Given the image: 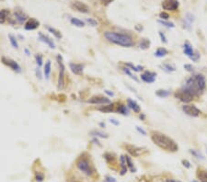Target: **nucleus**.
Segmentation results:
<instances>
[{"instance_id": "obj_1", "label": "nucleus", "mask_w": 207, "mask_h": 182, "mask_svg": "<svg viewBox=\"0 0 207 182\" xmlns=\"http://www.w3.org/2000/svg\"><path fill=\"white\" fill-rule=\"evenodd\" d=\"M205 87H206L205 77L201 74H196L187 79L186 83L184 84L182 88L188 90L190 93H191L195 98V97H199L203 92Z\"/></svg>"}, {"instance_id": "obj_2", "label": "nucleus", "mask_w": 207, "mask_h": 182, "mask_svg": "<svg viewBox=\"0 0 207 182\" xmlns=\"http://www.w3.org/2000/svg\"><path fill=\"white\" fill-rule=\"evenodd\" d=\"M151 139L153 143L157 145L159 148L165 150L168 152H177L179 150V146L176 142L166 134H163L158 132H152L151 133Z\"/></svg>"}, {"instance_id": "obj_3", "label": "nucleus", "mask_w": 207, "mask_h": 182, "mask_svg": "<svg viewBox=\"0 0 207 182\" xmlns=\"http://www.w3.org/2000/svg\"><path fill=\"white\" fill-rule=\"evenodd\" d=\"M104 37L110 42L122 47H132L135 45V42L131 35L126 33L115 32V31H105Z\"/></svg>"}, {"instance_id": "obj_4", "label": "nucleus", "mask_w": 207, "mask_h": 182, "mask_svg": "<svg viewBox=\"0 0 207 182\" xmlns=\"http://www.w3.org/2000/svg\"><path fill=\"white\" fill-rule=\"evenodd\" d=\"M86 153L82 154L75 162V166H77L78 169L80 170L83 174H85L88 177H93L96 173L95 167L91 162V160Z\"/></svg>"}, {"instance_id": "obj_5", "label": "nucleus", "mask_w": 207, "mask_h": 182, "mask_svg": "<svg viewBox=\"0 0 207 182\" xmlns=\"http://www.w3.org/2000/svg\"><path fill=\"white\" fill-rule=\"evenodd\" d=\"M56 62L59 66V76L57 81V88L58 90H62L65 87V66L64 63V60L61 55H56Z\"/></svg>"}, {"instance_id": "obj_6", "label": "nucleus", "mask_w": 207, "mask_h": 182, "mask_svg": "<svg viewBox=\"0 0 207 182\" xmlns=\"http://www.w3.org/2000/svg\"><path fill=\"white\" fill-rule=\"evenodd\" d=\"M174 96H175L176 99H180V101H182L184 103H189L194 99V96L191 93H190L188 90L183 88L177 90L175 92V94H174Z\"/></svg>"}, {"instance_id": "obj_7", "label": "nucleus", "mask_w": 207, "mask_h": 182, "mask_svg": "<svg viewBox=\"0 0 207 182\" xmlns=\"http://www.w3.org/2000/svg\"><path fill=\"white\" fill-rule=\"evenodd\" d=\"M1 62L6 66L9 67L12 71H14L16 73H21V67L15 60H13L11 58H7V57H2Z\"/></svg>"}, {"instance_id": "obj_8", "label": "nucleus", "mask_w": 207, "mask_h": 182, "mask_svg": "<svg viewBox=\"0 0 207 182\" xmlns=\"http://www.w3.org/2000/svg\"><path fill=\"white\" fill-rule=\"evenodd\" d=\"M71 7L75 10V11L78 12H80V13H83V14H88L89 13V7L81 2V1H74L71 3Z\"/></svg>"}, {"instance_id": "obj_9", "label": "nucleus", "mask_w": 207, "mask_h": 182, "mask_svg": "<svg viewBox=\"0 0 207 182\" xmlns=\"http://www.w3.org/2000/svg\"><path fill=\"white\" fill-rule=\"evenodd\" d=\"M86 102L89 104H94V105H106L112 103L111 99H108L103 96H93L89 99L86 100Z\"/></svg>"}, {"instance_id": "obj_10", "label": "nucleus", "mask_w": 207, "mask_h": 182, "mask_svg": "<svg viewBox=\"0 0 207 182\" xmlns=\"http://www.w3.org/2000/svg\"><path fill=\"white\" fill-rule=\"evenodd\" d=\"M182 111L191 117H198L201 113V111L194 105H184L182 106Z\"/></svg>"}, {"instance_id": "obj_11", "label": "nucleus", "mask_w": 207, "mask_h": 182, "mask_svg": "<svg viewBox=\"0 0 207 182\" xmlns=\"http://www.w3.org/2000/svg\"><path fill=\"white\" fill-rule=\"evenodd\" d=\"M179 1L178 0H163L162 7L165 10L169 11H175L179 7Z\"/></svg>"}, {"instance_id": "obj_12", "label": "nucleus", "mask_w": 207, "mask_h": 182, "mask_svg": "<svg viewBox=\"0 0 207 182\" xmlns=\"http://www.w3.org/2000/svg\"><path fill=\"white\" fill-rule=\"evenodd\" d=\"M14 19L16 22L18 24H25L27 20L29 19L28 15L23 12V10L21 9H15L14 11Z\"/></svg>"}, {"instance_id": "obj_13", "label": "nucleus", "mask_w": 207, "mask_h": 182, "mask_svg": "<svg viewBox=\"0 0 207 182\" xmlns=\"http://www.w3.org/2000/svg\"><path fill=\"white\" fill-rule=\"evenodd\" d=\"M124 146H125V149L127 150V152L132 156L138 157V156L143 155V152H144L143 148L136 147V146L132 145V144H125Z\"/></svg>"}, {"instance_id": "obj_14", "label": "nucleus", "mask_w": 207, "mask_h": 182, "mask_svg": "<svg viewBox=\"0 0 207 182\" xmlns=\"http://www.w3.org/2000/svg\"><path fill=\"white\" fill-rule=\"evenodd\" d=\"M156 77H157V73L151 71H146L145 73L141 74V79L147 84H151L156 81Z\"/></svg>"}, {"instance_id": "obj_15", "label": "nucleus", "mask_w": 207, "mask_h": 182, "mask_svg": "<svg viewBox=\"0 0 207 182\" xmlns=\"http://www.w3.org/2000/svg\"><path fill=\"white\" fill-rule=\"evenodd\" d=\"M194 20H195V18H194V16L191 13H190V12L186 13V15H185V17H184V18L182 20L183 27L186 29H188V30H191V27H192V23L194 22Z\"/></svg>"}, {"instance_id": "obj_16", "label": "nucleus", "mask_w": 207, "mask_h": 182, "mask_svg": "<svg viewBox=\"0 0 207 182\" xmlns=\"http://www.w3.org/2000/svg\"><path fill=\"white\" fill-rule=\"evenodd\" d=\"M69 68L72 71V73L75 74H77V76H82V74H83L84 65H82V63H69Z\"/></svg>"}, {"instance_id": "obj_17", "label": "nucleus", "mask_w": 207, "mask_h": 182, "mask_svg": "<svg viewBox=\"0 0 207 182\" xmlns=\"http://www.w3.org/2000/svg\"><path fill=\"white\" fill-rule=\"evenodd\" d=\"M39 26H40L39 21L36 18H31L27 20V22L24 25V29L26 30H33V29H36Z\"/></svg>"}, {"instance_id": "obj_18", "label": "nucleus", "mask_w": 207, "mask_h": 182, "mask_svg": "<svg viewBox=\"0 0 207 182\" xmlns=\"http://www.w3.org/2000/svg\"><path fill=\"white\" fill-rule=\"evenodd\" d=\"M39 38L41 40V41L44 42L45 44H47L51 49H54L55 48V44H54V42L52 41V40H51L48 36H46L45 34H43L41 32H39Z\"/></svg>"}, {"instance_id": "obj_19", "label": "nucleus", "mask_w": 207, "mask_h": 182, "mask_svg": "<svg viewBox=\"0 0 207 182\" xmlns=\"http://www.w3.org/2000/svg\"><path fill=\"white\" fill-rule=\"evenodd\" d=\"M115 107H116V103H110V104H106V105L100 107V108H98V111L104 112V113L113 112V111H116Z\"/></svg>"}, {"instance_id": "obj_20", "label": "nucleus", "mask_w": 207, "mask_h": 182, "mask_svg": "<svg viewBox=\"0 0 207 182\" xmlns=\"http://www.w3.org/2000/svg\"><path fill=\"white\" fill-rule=\"evenodd\" d=\"M120 166H121V174L122 176L125 175L126 172H127V163H126V158H125V155H122L121 156H120Z\"/></svg>"}, {"instance_id": "obj_21", "label": "nucleus", "mask_w": 207, "mask_h": 182, "mask_svg": "<svg viewBox=\"0 0 207 182\" xmlns=\"http://www.w3.org/2000/svg\"><path fill=\"white\" fill-rule=\"evenodd\" d=\"M127 106L129 107L130 109H132L135 113H139L141 111V108L140 106L136 103V101L131 99H127Z\"/></svg>"}, {"instance_id": "obj_22", "label": "nucleus", "mask_w": 207, "mask_h": 182, "mask_svg": "<svg viewBox=\"0 0 207 182\" xmlns=\"http://www.w3.org/2000/svg\"><path fill=\"white\" fill-rule=\"evenodd\" d=\"M183 52H184L185 55H186L187 56H189V57H191L193 55V53H194L192 46H191V44L190 43L189 41H185L184 42V44H183Z\"/></svg>"}, {"instance_id": "obj_23", "label": "nucleus", "mask_w": 207, "mask_h": 182, "mask_svg": "<svg viewBox=\"0 0 207 182\" xmlns=\"http://www.w3.org/2000/svg\"><path fill=\"white\" fill-rule=\"evenodd\" d=\"M104 159L109 165H115L116 164V155L112 153H105L103 155Z\"/></svg>"}, {"instance_id": "obj_24", "label": "nucleus", "mask_w": 207, "mask_h": 182, "mask_svg": "<svg viewBox=\"0 0 207 182\" xmlns=\"http://www.w3.org/2000/svg\"><path fill=\"white\" fill-rule=\"evenodd\" d=\"M51 71H52V63L51 61H47L45 63L44 66H43V73H44V76L46 79L50 78V74H51Z\"/></svg>"}, {"instance_id": "obj_25", "label": "nucleus", "mask_w": 207, "mask_h": 182, "mask_svg": "<svg viewBox=\"0 0 207 182\" xmlns=\"http://www.w3.org/2000/svg\"><path fill=\"white\" fill-rule=\"evenodd\" d=\"M9 17L8 9H1L0 10V24H4Z\"/></svg>"}, {"instance_id": "obj_26", "label": "nucleus", "mask_w": 207, "mask_h": 182, "mask_svg": "<svg viewBox=\"0 0 207 182\" xmlns=\"http://www.w3.org/2000/svg\"><path fill=\"white\" fill-rule=\"evenodd\" d=\"M151 45V41L148 39H142L139 42V48L141 50H147Z\"/></svg>"}, {"instance_id": "obj_27", "label": "nucleus", "mask_w": 207, "mask_h": 182, "mask_svg": "<svg viewBox=\"0 0 207 182\" xmlns=\"http://www.w3.org/2000/svg\"><path fill=\"white\" fill-rule=\"evenodd\" d=\"M169 53V51L164 48V47H160L158 48L156 52H155V56L158 57V58H162V57H164L166 56Z\"/></svg>"}, {"instance_id": "obj_28", "label": "nucleus", "mask_w": 207, "mask_h": 182, "mask_svg": "<svg viewBox=\"0 0 207 182\" xmlns=\"http://www.w3.org/2000/svg\"><path fill=\"white\" fill-rule=\"evenodd\" d=\"M197 178L201 182H207V171L203 169L197 170Z\"/></svg>"}, {"instance_id": "obj_29", "label": "nucleus", "mask_w": 207, "mask_h": 182, "mask_svg": "<svg viewBox=\"0 0 207 182\" xmlns=\"http://www.w3.org/2000/svg\"><path fill=\"white\" fill-rule=\"evenodd\" d=\"M90 135L94 136V137H101V138H108L109 135L105 133H103L102 131H99V130H93L89 133Z\"/></svg>"}, {"instance_id": "obj_30", "label": "nucleus", "mask_w": 207, "mask_h": 182, "mask_svg": "<svg viewBox=\"0 0 207 182\" xmlns=\"http://www.w3.org/2000/svg\"><path fill=\"white\" fill-rule=\"evenodd\" d=\"M162 68L164 69L166 72L168 73H171V72H175L176 71V67L174 65H172V63H165L162 65Z\"/></svg>"}, {"instance_id": "obj_31", "label": "nucleus", "mask_w": 207, "mask_h": 182, "mask_svg": "<svg viewBox=\"0 0 207 182\" xmlns=\"http://www.w3.org/2000/svg\"><path fill=\"white\" fill-rule=\"evenodd\" d=\"M46 29H48L49 32H51L54 37L57 38V39H62V34L59 30H57L56 29H54L52 27H50V26H46Z\"/></svg>"}, {"instance_id": "obj_32", "label": "nucleus", "mask_w": 207, "mask_h": 182, "mask_svg": "<svg viewBox=\"0 0 207 182\" xmlns=\"http://www.w3.org/2000/svg\"><path fill=\"white\" fill-rule=\"evenodd\" d=\"M70 22L72 25H74L75 27H78V28H83L85 26V22L83 20H80L78 18H72L70 19Z\"/></svg>"}, {"instance_id": "obj_33", "label": "nucleus", "mask_w": 207, "mask_h": 182, "mask_svg": "<svg viewBox=\"0 0 207 182\" xmlns=\"http://www.w3.org/2000/svg\"><path fill=\"white\" fill-rule=\"evenodd\" d=\"M125 158H126V163H127L128 168H129L131 171H132L133 173L135 172L136 168H135V165H134V163H133V161H132V158H131L129 155H125Z\"/></svg>"}, {"instance_id": "obj_34", "label": "nucleus", "mask_w": 207, "mask_h": 182, "mask_svg": "<svg viewBox=\"0 0 207 182\" xmlns=\"http://www.w3.org/2000/svg\"><path fill=\"white\" fill-rule=\"evenodd\" d=\"M156 95L159 98H167L170 95V91L166 89H158L156 91Z\"/></svg>"}, {"instance_id": "obj_35", "label": "nucleus", "mask_w": 207, "mask_h": 182, "mask_svg": "<svg viewBox=\"0 0 207 182\" xmlns=\"http://www.w3.org/2000/svg\"><path fill=\"white\" fill-rule=\"evenodd\" d=\"M116 111H118L120 114H122V115H125V116L129 115V110L125 105H119Z\"/></svg>"}, {"instance_id": "obj_36", "label": "nucleus", "mask_w": 207, "mask_h": 182, "mask_svg": "<svg viewBox=\"0 0 207 182\" xmlns=\"http://www.w3.org/2000/svg\"><path fill=\"white\" fill-rule=\"evenodd\" d=\"M8 40L10 41V43H11L12 47L14 49H18V41H17V38L12 35V34H8Z\"/></svg>"}, {"instance_id": "obj_37", "label": "nucleus", "mask_w": 207, "mask_h": 182, "mask_svg": "<svg viewBox=\"0 0 207 182\" xmlns=\"http://www.w3.org/2000/svg\"><path fill=\"white\" fill-rule=\"evenodd\" d=\"M123 71L127 74L128 77H130L132 79H134L135 82H138V81H139V79H138L135 76H134V74H133L132 73H131V71H130V69H129L128 67H126V66H125V67H123Z\"/></svg>"}, {"instance_id": "obj_38", "label": "nucleus", "mask_w": 207, "mask_h": 182, "mask_svg": "<svg viewBox=\"0 0 207 182\" xmlns=\"http://www.w3.org/2000/svg\"><path fill=\"white\" fill-rule=\"evenodd\" d=\"M157 22H158V23H160V24H162L163 26H165V27L169 28V29H171V28H174V27H175V25H174V23H173V22H169V21H166V20L159 19V20L157 21Z\"/></svg>"}, {"instance_id": "obj_39", "label": "nucleus", "mask_w": 207, "mask_h": 182, "mask_svg": "<svg viewBox=\"0 0 207 182\" xmlns=\"http://www.w3.org/2000/svg\"><path fill=\"white\" fill-rule=\"evenodd\" d=\"M35 61H36L37 66L39 67H41L43 65V57H42V55H40V53H37V55H35Z\"/></svg>"}, {"instance_id": "obj_40", "label": "nucleus", "mask_w": 207, "mask_h": 182, "mask_svg": "<svg viewBox=\"0 0 207 182\" xmlns=\"http://www.w3.org/2000/svg\"><path fill=\"white\" fill-rule=\"evenodd\" d=\"M189 152L194 156V157H196V158H198V159H204V157H203V155L200 153V152H198V151H196V150H193V149H191V150H189Z\"/></svg>"}, {"instance_id": "obj_41", "label": "nucleus", "mask_w": 207, "mask_h": 182, "mask_svg": "<svg viewBox=\"0 0 207 182\" xmlns=\"http://www.w3.org/2000/svg\"><path fill=\"white\" fill-rule=\"evenodd\" d=\"M35 180L37 182H42L44 180V175L41 172H35Z\"/></svg>"}, {"instance_id": "obj_42", "label": "nucleus", "mask_w": 207, "mask_h": 182, "mask_svg": "<svg viewBox=\"0 0 207 182\" xmlns=\"http://www.w3.org/2000/svg\"><path fill=\"white\" fill-rule=\"evenodd\" d=\"M124 66H125L126 67H128L130 70H133V71H135V72H139V71H140L139 68H138V66H134L133 63H124Z\"/></svg>"}, {"instance_id": "obj_43", "label": "nucleus", "mask_w": 207, "mask_h": 182, "mask_svg": "<svg viewBox=\"0 0 207 182\" xmlns=\"http://www.w3.org/2000/svg\"><path fill=\"white\" fill-rule=\"evenodd\" d=\"M200 57H201V55H200V53H199V52H194V53L193 55L190 57V59L191 60H192L193 62H198V60L200 59Z\"/></svg>"}, {"instance_id": "obj_44", "label": "nucleus", "mask_w": 207, "mask_h": 182, "mask_svg": "<svg viewBox=\"0 0 207 182\" xmlns=\"http://www.w3.org/2000/svg\"><path fill=\"white\" fill-rule=\"evenodd\" d=\"M86 22L88 23L89 25L92 26V27L98 26V21L95 20V19H93V18H86Z\"/></svg>"}, {"instance_id": "obj_45", "label": "nucleus", "mask_w": 207, "mask_h": 182, "mask_svg": "<svg viewBox=\"0 0 207 182\" xmlns=\"http://www.w3.org/2000/svg\"><path fill=\"white\" fill-rule=\"evenodd\" d=\"M159 17H160V18L162 20H168L169 18V15L168 13H166V12H161L159 14Z\"/></svg>"}, {"instance_id": "obj_46", "label": "nucleus", "mask_w": 207, "mask_h": 182, "mask_svg": "<svg viewBox=\"0 0 207 182\" xmlns=\"http://www.w3.org/2000/svg\"><path fill=\"white\" fill-rule=\"evenodd\" d=\"M158 34H159V36H160L161 41H162V42H164V43H167V42H168V40H167V38H166V35H165L164 33H163L162 31H159Z\"/></svg>"}, {"instance_id": "obj_47", "label": "nucleus", "mask_w": 207, "mask_h": 182, "mask_svg": "<svg viewBox=\"0 0 207 182\" xmlns=\"http://www.w3.org/2000/svg\"><path fill=\"white\" fill-rule=\"evenodd\" d=\"M183 67H184L185 70L188 71V72H193V69H194L193 66L191 65H189V63H187V65H184Z\"/></svg>"}, {"instance_id": "obj_48", "label": "nucleus", "mask_w": 207, "mask_h": 182, "mask_svg": "<svg viewBox=\"0 0 207 182\" xmlns=\"http://www.w3.org/2000/svg\"><path fill=\"white\" fill-rule=\"evenodd\" d=\"M135 128H136V130H137V132H138L139 133H141V134L144 135V136L146 135V132L143 129V128H141V127H139V126H136Z\"/></svg>"}, {"instance_id": "obj_49", "label": "nucleus", "mask_w": 207, "mask_h": 182, "mask_svg": "<svg viewBox=\"0 0 207 182\" xmlns=\"http://www.w3.org/2000/svg\"><path fill=\"white\" fill-rule=\"evenodd\" d=\"M182 165H183L185 167H186V168H190V167H191V163L188 161L187 159H183V160H182Z\"/></svg>"}, {"instance_id": "obj_50", "label": "nucleus", "mask_w": 207, "mask_h": 182, "mask_svg": "<svg viewBox=\"0 0 207 182\" xmlns=\"http://www.w3.org/2000/svg\"><path fill=\"white\" fill-rule=\"evenodd\" d=\"M105 182H116V179L111 176H107L105 178Z\"/></svg>"}, {"instance_id": "obj_51", "label": "nucleus", "mask_w": 207, "mask_h": 182, "mask_svg": "<svg viewBox=\"0 0 207 182\" xmlns=\"http://www.w3.org/2000/svg\"><path fill=\"white\" fill-rule=\"evenodd\" d=\"M101 3L102 4H104V5H109V4H111L112 2H113L114 1V0H101Z\"/></svg>"}, {"instance_id": "obj_52", "label": "nucleus", "mask_w": 207, "mask_h": 182, "mask_svg": "<svg viewBox=\"0 0 207 182\" xmlns=\"http://www.w3.org/2000/svg\"><path fill=\"white\" fill-rule=\"evenodd\" d=\"M36 76H37V77H39V79H41V70L39 68L36 69Z\"/></svg>"}, {"instance_id": "obj_53", "label": "nucleus", "mask_w": 207, "mask_h": 182, "mask_svg": "<svg viewBox=\"0 0 207 182\" xmlns=\"http://www.w3.org/2000/svg\"><path fill=\"white\" fill-rule=\"evenodd\" d=\"M105 93H106L108 96H110V97H113V96H114V93H113L112 91L108 90V89H106V90H105Z\"/></svg>"}, {"instance_id": "obj_54", "label": "nucleus", "mask_w": 207, "mask_h": 182, "mask_svg": "<svg viewBox=\"0 0 207 182\" xmlns=\"http://www.w3.org/2000/svg\"><path fill=\"white\" fill-rule=\"evenodd\" d=\"M110 122H111V123H112V124H114V125H116V126H118V125L120 124V122H119L118 121H116L115 119H111Z\"/></svg>"}, {"instance_id": "obj_55", "label": "nucleus", "mask_w": 207, "mask_h": 182, "mask_svg": "<svg viewBox=\"0 0 207 182\" xmlns=\"http://www.w3.org/2000/svg\"><path fill=\"white\" fill-rule=\"evenodd\" d=\"M139 119H140L141 121H145V120H146V115H145L144 113H141V114L139 115Z\"/></svg>"}, {"instance_id": "obj_56", "label": "nucleus", "mask_w": 207, "mask_h": 182, "mask_svg": "<svg viewBox=\"0 0 207 182\" xmlns=\"http://www.w3.org/2000/svg\"><path fill=\"white\" fill-rule=\"evenodd\" d=\"M93 142H94V144H97L98 145H100V146L101 145V144H100L99 140H98V139H96V138H94V139H93Z\"/></svg>"}, {"instance_id": "obj_57", "label": "nucleus", "mask_w": 207, "mask_h": 182, "mask_svg": "<svg viewBox=\"0 0 207 182\" xmlns=\"http://www.w3.org/2000/svg\"><path fill=\"white\" fill-rule=\"evenodd\" d=\"M135 29H137L138 31H141V30H143V27H142V26H141V27H140L139 25H136V26H135Z\"/></svg>"}, {"instance_id": "obj_58", "label": "nucleus", "mask_w": 207, "mask_h": 182, "mask_svg": "<svg viewBox=\"0 0 207 182\" xmlns=\"http://www.w3.org/2000/svg\"><path fill=\"white\" fill-rule=\"evenodd\" d=\"M24 51H25V52H26V55H28V56H29V55H30V52H29V50H28V49H27V48H26V49H25V50H24Z\"/></svg>"}, {"instance_id": "obj_59", "label": "nucleus", "mask_w": 207, "mask_h": 182, "mask_svg": "<svg viewBox=\"0 0 207 182\" xmlns=\"http://www.w3.org/2000/svg\"><path fill=\"white\" fill-rule=\"evenodd\" d=\"M100 125H101V127H103V128L105 127V123H103V122H101V123H100Z\"/></svg>"}, {"instance_id": "obj_60", "label": "nucleus", "mask_w": 207, "mask_h": 182, "mask_svg": "<svg viewBox=\"0 0 207 182\" xmlns=\"http://www.w3.org/2000/svg\"><path fill=\"white\" fill-rule=\"evenodd\" d=\"M71 182H80V181H78V180H77V179H72Z\"/></svg>"}, {"instance_id": "obj_61", "label": "nucleus", "mask_w": 207, "mask_h": 182, "mask_svg": "<svg viewBox=\"0 0 207 182\" xmlns=\"http://www.w3.org/2000/svg\"><path fill=\"white\" fill-rule=\"evenodd\" d=\"M168 182H180V181H175V180H172V179H170V180H169Z\"/></svg>"}, {"instance_id": "obj_62", "label": "nucleus", "mask_w": 207, "mask_h": 182, "mask_svg": "<svg viewBox=\"0 0 207 182\" xmlns=\"http://www.w3.org/2000/svg\"><path fill=\"white\" fill-rule=\"evenodd\" d=\"M192 182H198V181H196V180H193Z\"/></svg>"}]
</instances>
